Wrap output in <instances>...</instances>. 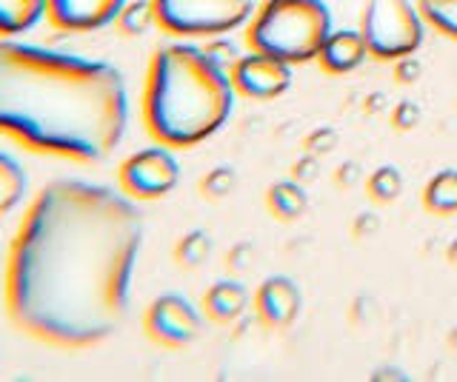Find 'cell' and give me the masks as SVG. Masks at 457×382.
<instances>
[{
  "label": "cell",
  "mask_w": 457,
  "mask_h": 382,
  "mask_svg": "<svg viewBox=\"0 0 457 382\" xmlns=\"http://www.w3.org/2000/svg\"><path fill=\"white\" fill-rule=\"evenodd\" d=\"M335 146H337V132L332 129V126H320V129L309 132L303 140V149L309 154H314V158H323V154H328Z\"/></svg>",
  "instance_id": "cb8c5ba5"
},
{
  "label": "cell",
  "mask_w": 457,
  "mask_h": 382,
  "mask_svg": "<svg viewBox=\"0 0 457 382\" xmlns=\"http://www.w3.org/2000/svg\"><path fill=\"white\" fill-rule=\"evenodd\" d=\"M235 86L204 46L171 44L154 52L143 89V123L161 146L192 149L232 118Z\"/></svg>",
  "instance_id": "3957f363"
},
{
  "label": "cell",
  "mask_w": 457,
  "mask_h": 382,
  "mask_svg": "<svg viewBox=\"0 0 457 382\" xmlns=\"http://www.w3.org/2000/svg\"><path fill=\"white\" fill-rule=\"evenodd\" d=\"M232 86L246 101H278L292 86V66L263 52L240 54L237 63L228 69Z\"/></svg>",
  "instance_id": "9c48e42d"
},
{
  "label": "cell",
  "mask_w": 457,
  "mask_h": 382,
  "mask_svg": "<svg viewBox=\"0 0 457 382\" xmlns=\"http://www.w3.org/2000/svg\"><path fill=\"white\" fill-rule=\"evenodd\" d=\"M380 379H397V382H403L406 374L400 371V368H380L378 374H371V382H380Z\"/></svg>",
  "instance_id": "4dcf8cb0"
},
{
  "label": "cell",
  "mask_w": 457,
  "mask_h": 382,
  "mask_svg": "<svg viewBox=\"0 0 457 382\" xmlns=\"http://www.w3.org/2000/svg\"><path fill=\"white\" fill-rule=\"evenodd\" d=\"M157 26L175 37H220L246 26L257 0H152Z\"/></svg>",
  "instance_id": "8992f818"
},
{
  "label": "cell",
  "mask_w": 457,
  "mask_h": 382,
  "mask_svg": "<svg viewBox=\"0 0 457 382\" xmlns=\"http://www.w3.org/2000/svg\"><path fill=\"white\" fill-rule=\"evenodd\" d=\"M332 35V12L326 0H266L246 23L252 52L280 58L289 66L312 63Z\"/></svg>",
  "instance_id": "277c9868"
},
{
  "label": "cell",
  "mask_w": 457,
  "mask_h": 382,
  "mask_svg": "<svg viewBox=\"0 0 457 382\" xmlns=\"http://www.w3.org/2000/svg\"><path fill=\"white\" fill-rule=\"evenodd\" d=\"M249 308V291L237 280H218L204 294V311L212 322H235Z\"/></svg>",
  "instance_id": "4fadbf2b"
},
{
  "label": "cell",
  "mask_w": 457,
  "mask_h": 382,
  "mask_svg": "<svg viewBox=\"0 0 457 382\" xmlns=\"http://www.w3.org/2000/svg\"><path fill=\"white\" fill-rule=\"evenodd\" d=\"M249 257H252V246L249 243H240V246H235L232 251H228L226 268H228V272H235V274L246 272V268H249Z\"/></svg>",
  "instance_id": "f1b7e54d"
},
{
  "label": "cell",
  "mask_w": 457,
  "mask_h": 382,
  "mask_svg": "<svg viewBox=\"0 0 457 382\" xmlns=\"http://www.w3.org/2000/svg\"><path fill=\"white\" fill-rule=\"evenodd\" d=\"M266 206L269 211L283 223H295L306 215L309 208V194L306 186H300L297 180H278L271 183L266 191Z\"/></svg>",
  "instance_id": "5bb4252c"
},
{
  "label": "cell",
  "mask_w": 457,
  "mask_h": 382,
  "mask_svg": "<svg viewBox=\"0 0 457 382\" xmlns=\"http://www.w3.org/2000/svg\"><path fill=\"white\" fill-rule=\"evenodd\" d=\"M212 254V237L204 229L186 232L175 246V260L180 268H200Z\"/></svg>",
  "instance_id": "44dd1931"
},
{
  "label": "cell",
  "mask_w": 457,
  "mask_h": 382,
  "mask_svg": "<svg viewBox=\"0 0 457 382\" xmlns=\"http://www.w3.org/2000/svg\"><path fill=\"white\" fill-rule=\"evenodd\" d=\"M237 186V175L232 166H218L212 168V172L200 180V194L206 197V200H223V197H228L235 191Z\"/></svg>",
  "instance_id": "7402d4cb"
},
{
  "label": "cell",
  "mask_w": 457,
  "mask_h": 382,
  "mask_svg": "<svg viewBox=\"0 0 457 382\" xmlns=\"http://www.w3.org/2000/svg\"><path fill=\"white\" fill-rule=\"evenodd\" d=\"M371 58L361 29H332L318 54V63L326 75H349Z\"/></svg>",
  "instance_id": "7c38bea8"
},
{
  "label": "cell",
  "mask_w": 457,
  "mask_h": 382,
  "mask_svg": "<svg viewBox=\"0 0 457 382\" xmlns=\"http://www.w3.org/2000/svg\"><path fill=\"white\" fill-rule=\"evenodd\" d=\"M46 15V0H0V37L29 32Z\"/></svg>",
  "instance_id": "9a60e30c"
},
{
  "label": "cell",
  "mask_w": 457,
  "mask_h": 382,
  "mask_svg": "<svg viewBox=\"0 0 457 382\" xmlns=\"http://www.w3.org/2000/svg\"><path fill=\"white\" fill-rule=\"evenodd\" d=\"M200 314L197 308L180 294H161L154 297L152 305L143 317V329L149 339L163 348H186L195 343L200 334Z\"/></svg>",
  "instance_id": "ba28073f"
},
{
  "label": "cell",
  "mask_w": 457,
  "mask_h": 382,
  "mask_svg": "<svg viewBox=\"0 0 457 382\" xmlns=\"http://www.w3.org/2000/svg\"><path fill=\"white\" fill-rule=\"evenodd\" d=\"M423 208L428 215H457V168H443L423 189Z\"/></svg>",
  "instance_id": "2e32d148"
},
{
  "label": "cell",
  "mask_w": 457,
  "mask_h": 382,
  "mask_svg": "<svg viewBox=\"0 0 457 382\" xmlns=\"http://www.w3.org/2000/svg\"><path fill=\"white\" fill-rule=\"evenodd\" d=\"M361 32L371 58L395 63L423 46L426 20L411 0H366Z\"/></svg>",
  "instance_id": "5b68a950"
},
{
  "label": "cell",
  "mask_w": 457,
  "mask_h": 382,
  "mask_svg": "<svg viewBox=\"0 0 457 382\" xmlns=\"http://www.w3.org/2000/svg\"><path fill=\"white\" fill-rule=\"evenodd\" d=\"M335 180H337V186H340V189H352V186H357V183H361V166H357V163H343V166L337 168Z\"/></svg>",
  "instance_id": "f546056e"
},
{
  "label": "cell",
  "mask_w": 457,
  "mask_h": 382,
  "mask_svg": "<svg viewBox=\"0 0 457 382\" xmlns=\"http://www.w3.org/2000/svg\"><path fill=\"white\" fill-rule=\"evenodd\" d=\"M126 0H46V18L63 32H97L114 23Z\"/></svg>",
  "instance_id": "30bf717a"
},
{
  "label": "cell",
  "mask_w": 457,
  "mask_h": 382,
  "mask_svg": "<svg viewBox=\"0 0 457 382\" xmlns=\"http://www.w3.org/2000/svg\"><path fill=\"white\" fill-rule=\"evenodd\" d=\"M380 232V217L375 211H361L354 220H352V234L357 240H366V237H375Z\"/></svg>",
  "instance_id": "83f0119b"
},
{
  "label": "cell",
  "mask_w": 457,
  "mask_h": 382,
  "mask_svg": "<svg viewBox=\"0 0 457 382\" xmlns=\"http://www.w3.org/2000/svg\"><path fill=\"white\" fill-rule=\"evenodd\" d=\"M204 52L209 54V58L218 63L220 69H232L235 63H237V58H240V52H237V46L232 44V40H228L226 35H220V37H212L209 44L204 46Z\"/></svg>",
  "instance_id": "603a6c76"
},
{
  "label": "cell",
  "mask_w": 457,
  "mask_h": 382,
  "mask_svg": "<svg viewBox=\"0 0 457 382\" xmlns=\"http://www.w3.org/2000/svg\"><path fill=\"white\" fill-rule=\"evenodd\" d=\"M423 20L457 44V0H418Z\"/></svg>",
  "instance_id": "d6986e66"
},
{
  "label": "cell",
  "mask_w": 457,
  "mask_h": 382,
  "mask_svg": "<svg viewBox=\"0 0 457 382\" xmlns=\"http://www.w3.org/2000/svg\"><path fill=\"white\" fill-rule=\"evenodd\" d=\"M423 118V111L420 106L414 103V101H400L392 111V126L397 132H411V129H418V123Z\"/></svg>",
  "instance_id": "d4e9b609"
},
{
  "label": "cell",
  "mask_w": 457,
  "mask_h": 382,
  "mask_svg": "<svg viewBox=\"0 0 457 382\" xmlns=\"http://www.w3.org/2000/svg\"><path fill=\"white\" fill-rule=\"evenodd\" d=\"M300 305H303V294H300L292 277L271 274L257 286L254 311L257 320L269 325V329H289L300 314Z\"/></svg>",
  "instance_id": "8fae6325"
},
{
  "label": "cell",
  "mask_w": 457,
  "mask_h": 382,
  "mask_svg": "<svg viewBox=\"0 0 457 382\" xmlns=\"http://www.w3.org/2000/svg\"><path fill=\"white\" fill-rule=\"evenodd\" d=\"M118 29L123 37H140V35H146L152 26L157 23L154 18V6H152V0H126V6L120 9V15H118Z\"/></svg>",
  "instance_id": "ac0fdd59"
},
{
  "label": "cell",
  "mask_w": 457,
  "mask_h": 382,
  "mask_svg": "<svg viewBox=\"0 0 457 382\" xmlns=\"http://www.w3.org/2000/svg\"><path fill=\"white\" fill-rule=\"evenodd\" d=\"M143 217L126 194L54 180L29 206L6 263V311L54 348L106 343L129 314Z\"/></svg>",
  "instance_id": "6da1fadb"
},
{
  "label": "cell",
  "mask_w": 457,
  "mask_h": 382,
  "mask_svg": "<svg viewBox=\"0 0 457 382\" xmlns=\"http://www.w3.org/2000/svg\"><path fill=\"white\" fill-rule=\"evenodd\" d=\"M129 123L126 80L114 66L0 40V134L63 160L100 163Z\"/></svg>",
  "instance_id": "7a4b0ae2"
},
{
  "label": "cell",
  "mask_w": 457,
  "mask_h": 382,
  "mask_svg": "<svg viewBox=\"0 0 457 382\" xmlns=\"http://www.w3.org/2000/svg\"><path fill=\"white\" fill-rule=\"evenodd\" d=\"M423 75V63L414 58V54H406V58L395 61V80L403 83V86H411V83H418Z\"/></svg>",
  "instance_id": "484cf974"
},
{
  "label": "cell",
  "mask_w": 457,
  "mask_h": 382,
  "mask_svg": "<svg viewBox=\"0 0 457 382\" xmlns=\"http://www.w3.org/2000/svg\"><path fill=\"white\" fill-rule=\"evenodd\" d=\"M26 172L12 154L0 151V217H6L9 211L23 200L26 194Z\"/></svg>",
  "instance_id": "e0dca14e"
},
{
  "label": "cell",
  "mask_w": 457,
  "mask_h": 382,
  "mask_svg": "<svg viewBox=\"0 0 457 382\" xmlns=\"http://www.w3.org/2000/svg\"><path fill=\"white\" fill-rule=\"evenodd\" d=\"M446 260L457 268V240H452V243H449V248H446Z\"/></svg>",
  "instance_id": "1f68e13d"
},
{
  "label": "cell",
  "mask_w": 457,
  "mask_h": 382,
  "mask_svg": "<svg viewBox=\"0 0 457 382\" xmlns=\"http://www.w3.org/2000/svg\"><path fill=\"white\" fill-rule=\"evenodd\" d=\"M178 180H180L178 158L169 151V146L161 143L129 154L118 168L120 189L129 197H135V200H161V197L175 191Z\"/></svg>",
  "instance_id": "52a82bcc"
},
{
  "label": "cell",
  "mask_w": 457,
  "mask_h": 382,
  "mask_svg": "<svg viewBox=\"0 0 457 382\" xmlns=\"http://www.w3.org/2000/svg\"><path fill=\"white\" fill-rule=\"evenodd\" d=\"M366 194L380 206L395 203L400 194H403V175L395 166H380L371 172L369 183H366Z\"/></svg>",
  "instance_id": "ffe728a7"
},
{
  "label": "cell",
  "mask_w": 457,
  "mask_h": 382,
  "mask_svg": "<svg viewBox=\"0 0 457 382\" xmlns=\"http://www.w3.org/2000/svg\"><path fill=\"white\" fill-rule=\"evenodd\" d=\"M320 175V166H318V158L314 154H303V158H297L295 166H292V180H297L300 186H309L312 180H318Z\"/></svg>",
  "instance_id": "4316f807"
},
{
  "label": "cell",
  "mask_w": 457,
  "mask_h": 382,
  "mask_svg": "<svg viewBox=\"0 0 457 382\" xmlns=\"http://www.w3.org/2000/svg\"><path fill=\"white\" fill-rule=\"evenodd\" d=\"M449 345H452V348L457 351V329H454V331L449 334Z\"/></svg>",
  "instance_id": "d6a6232c"
}]
</instances>
